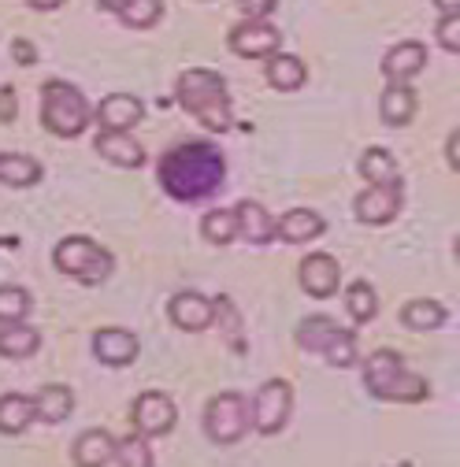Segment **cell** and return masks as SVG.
<instances>
[{
    "mask_svg": "<svg viewBox=\"0 0 460 467\" xmlns=\"http://www.w3.org/2000/svg\"><path fill=\"white\" fill-rule=\"evenodd\" d=\"M226 179V160L212 141H183L160 156V186L167 197L197 204L212 197Z\"/></svg>",
    "mask_w": 460,
    "mask_h": 467,
    "instance_id": "6da1fadb",
    "label": "cell"
},
{
    "mask_svg": "<svg viewBox=\"0 0 460 467\" xmlns=\"http://www.w3.org/2000/svg\"><path fill=\"white\" fill-rule=\"evenodd\" d=\"M179 104L197 115V123L204 130H226L230 127V93H226V82L223 75L208 71V67H193V71H183L179 75Z\"/></svg>",
    "mask_w": 460,
    "mask_h": 467,
    "instance_id": "7a4b0ae2",
    "label": "cell"
},
{
    "mask_svg": "<svg viewBox=\"0 0 460 467\" xmlns=\"http://www.w3.org/2000/svg\"><path fill=\"white\" fill-rule=\"evenodd\" d=\"M93 119V111L86 104V97L68 86V82H45L41 89V123L56 134V138H78Z\"/></svg>",
    "mask_w": 460,
    "mask_h": 467,
    "instance_id": "3957f363",
    "label": "cell"
},
{
    "mask_svg": "<svg viewBox=\"0 0 460 467\" xmlns=\"http://www.w3.org/2000/svg\"><path fill=\"white\" fill-rule=\"evenodd\" d=\"M52 264L60 267L64 275L86 282V285H97V282H104L111 275V253L100 249L89 238H64L52 253Z\"/></svg>",
    "mask_w": 460,
    "mask_h": 467,
    "instance_id": "277c9868",
    "label": "cell"
},
{
    "mask_svg": "<svg viewBox=\"0 0 460 467\" xmlns=\"http://www.w3.org/2000/svg\"><path fill=\"white\" fill-rule=\"evenodd\" d=\"M249 431V400L242 393H219L212 397L204 412V434L219 445H235Z\"/></svg>",
    "mask_w": 460,
    "mask_h": 467,
    "instance_id": "5b68a950",
    "label": "cell"
},
{
    "mask_svg": "<svg viewBox=\"0 0 460 467\" xmlns=\"http://www.w3.org/2000/svg\"><path fill=\"white\" fill-rule=\"evenodd\" d=\"M290 412H294V389H290V382L271 379V382H264L256 389L253 412H249V427H256L260 434H278L286 423H290Z\"/></svg>",
    "mask_w": 460,
    "mask_h": 467,
    "instance_id": "8992f818",
    "label": "cell"
},
{
    "mask_svg": "<svg viewBox=\"0 0 460 467\" xmlns=\"http://www.w3.org/2000/svg\"><path fill=\"white\" fill-rule=\"evenodd\" d=\"M226 45L235 48L238 56H246V60H260V56H275L282 48V34L267 19H260V23L246 19V23H238L235 30H230Z\"/></svg>",
    "mask_w": 460,
    "mask_h": 467,
    "instance_id": "52a82bcc",
    "label": "cell"
},
{
    "mask_svg": "<svg viewBox=\"0 0 460 467\" xmlns=\"http://www.w3.org/2000/svg\"><path fill=\"white\" fill-rule=\"evenodd\" d=\"M175 420H179L175 400H171L167 393L149 389V393H141V397L134 400V427H138V434H141V438L167 434L171 427H175Z\"/></svg>",
    "mask_w": 460,
    "mask_h": 467,
    "instance_id": "ba28073f",
    "label": "cell"
},
{
    "mask_svg": "<svg viewBox=\"0 0 460 467\" xmlns=\"http://www.w3.org/2000/svg\"><path fill=\"white\" fill-rule=\"evenodd\" d=\"M298 278H301V289H305L308 297L327 301V297H334V294H338L341 267H338V260H334L330 253H312V256H305V260H301Z\"/></svg>",
    "mask_w": 460,
    "mask_h": 467,
    "instance_id": "9c48e42d",
    "label": "cell"
},
{
    "mask_svg": "<svg viewBox=\"0 0 460 467\" xmlns=\"http://www.w3.org/2000/svg\"><path fill=\"white\" fill-rule=\"evenodd\" d=\"M93 353L108 368H127V364L138 360L141 341L131 330H123V327H104V330L93 334Z\"/></svg>",
    "mask_w": 460,
    "mask_h": 467,
    "instance_id": "30bf717a",
    "label": "cell"
},
{
    "mask_svg": "<svg viewBox=\"0 0 460 467\" xmlns=\"http://www.w3.org/2000/svg\"><path fill=\"white\" fill-rule=\"evenodd\" d=\"M401 197H405V190H401V186H368L353 201V212H357L361 223L382 226V223H390L401 212Z\"/></svg>",
    "mask_w": 460,
    "mask_h": 467,
    "instance_id": "8fae6325",
    "label": "cell"
},
{
    "mask_svg": "<svg viewBox=\"0 0 460 467\" xmlns=\"http://www.w3.org/2000/svg\"><path fill=\"white\" fill-rule=\"evenodd\" d=\"M427 67V48L420 41H401L382 56V75L390 78V86H409L413 75H420Z\"/></svg>",
    "mask_w": 460,
    "mask_h": 467,
    "instance_id": "7c38bea8",
    "label": "cell"
},
{
    "mask_svg": "<svg viewBox=\"0 0 460 467\" xmlns=\"http://www.w3.org/2000/svg\"><path fill=\"white\" fill-rule=\"evenodd\" d=\"M141 111H145V108H141L138 97H131V93H111V97H104V100L97 104L93 119L100 123V130H120V134H127L131 127H138Z\"/></svg>",
    "mask_w": 460,
    "mask_h": 467,
    "instance_id": "4fadbf2b",
    "label": "cell"
},
{
    "mask_svg": "<svg viewBox=\"0 0 460 467\" xmlns=\"http://www.w3.org/2000/svg\"><path fill=\"white\" fill-rule=\"evenodd\" d=\"M167 316L179 330H190V334H201L212 327V316H215V305L201 294H175L167 305Z\"/></svg>",
    "mask_w": 460,
    "mask_h": 467,
    "instance_id": "5bb4252c",
    "label": "cell"
},
{
    "mask_svg": "<svg viewBox=\"0 0 460 467\" xmlns=\"http://www.w3.org/2000/svg\"><path fill=\"white\" fill-rule=\"evenodd\" d=\"M401 371H405V360H401L393 348H379V353H371V360L364 364V382H368V393L386 400L393 382L401 379Z\"/></svg>",
    "mask_w": 460,
    "mask_h": 467,
    "instance_id": "9a60e30c",
    "label": "cell"
},
{
    "mask_svg": "<svg viewBox=\"0 0 460 467\" xmlns=\"http://www.w3.org/2000/svg\"><path fill=\"white\" fill-rule=\"evenodd\" d=\"M327 230L323 215L312 212V208H290L278 223H275V238L282 242H290V245H305L312 238H319V234Z\"/></svg>",
    "mask_w": 460,
    "mask_h": 467,
    "instance_id": "2e32d148",
    "label": "cell"
},
{
    "mask_svg": "<svg viewBox=\"0 0 460 467\" xmlns=\"http://www.w3.org/2000/svg\"><path fill=\"white\" fill-rule=\"evenodd\" d=\"M235 226H238V238H246L249 245H267L275 238V223L256 201H242L235 208Z\"/></svg>",
    "mask_w": 460,
    "mask_h": 467,
    "instance_id": "e0dca14e",
    "label": "cell"
},
{
    "mask_svg": "<svg viewBox=\"0 0 460 467\" xmlns=\"http://www.w3.org/2000/svg\"><path fill=\"white\" fill-rule=\"evenodd\" d=\"M97 152L104 160H111L115 167H141L145 163V149L131 134H120V130H100L97 134Z\"/></svg>",
    "mask_w": 460,
    "mask_h": 467,
    "instance_id": "ac0fdd59",
    "label": "cell"
},
{
    "mask_svg": "<svg viewBox=\"0 0 460 467\" xmlns=\"http://www.w3.org/2000/svg\"><path fill=\"white\" fill-rule=\"evenodd\" d=\"M34 420H45V423H64L71 416V408H75V393L68 386H41L34 397Z\"/></svg>",
    "mask_w": 460,
    "mask_h": 467,
    "instance_id": "d6986e66",
    "label": "cell"
},
{
    "mask_svg": "<svg viewBox=\"0 0 460 467\" xmlns=\"http://www.w3.org/2000/svg\"><path fill=\"white\" fill-rule=\"evenodd\" d=\"M305 78H308V71H305V64L298 60V56H290V52L267 56V86H271V89L294 93V89L305 86Z\"/></svg>",
    "mask_w": 460,
    "mask_h": 467,
    "instance_id": "ffe728a7",
    "label": "cell"
},
{
    "mask_svg": "<svg viewBox=\"0 0 460 467\" xmlns=\"http://www.w3.org/2000/svg\"><path fill=\"white\" fill-rule=\"evenodd\" d=\"M379 115L386 127H409L416 115V93L409 86H386L379 100Z\"/></svg>",
    "mask_w": 460,
    "mask_h": 467,
    "instance_id": "44dd1931",
    "label": "cell"
},
{
    "mask_svg": "<svg viewBox=\"0 0 460 467\" xmlns=\"http://www.w3.org/2000/svg\"><path fill=\"white\" fill-rule=\"evenodd\" d=\"M41 163L34 156H23V152H0V182L5 186H16V190H26V186H37L41 182Z\"/></svg>",
    "mask_w": 460,
    "mask_h": 467,
    "instance_id": "7402d4cb",
    "label": "cell"
},
{
    "mask_svg": "<svg viewBox=\"0 0 460 467\" xmlns=\"http://www.w3.org/2000/svg\"><path fill=\"white\" fill-rule=\"evenodd\" d=\"M71 456H75L78 467H104L115 456V438L108 431H86L75 441V452Z\"/></svg>",
    "mask_w": 460,
    "mask_h": 467,
    "instance_id": "603a6c76",
    "label": "cell"
},
{
    "mask_svg": "<svg viewBox=\"0 0 460 467\" xmlns=\"http://www.w3.org/2000/svg\"><path fill=\"white\" fill-rule=\"evenodd\" d=\"M41 334L26 323H12V327H0V357H12V360H26L37 353Z\"/></svg>",
    "mask_w": 460,
    "mask_h": 467,
    "instance_id": "cb8c5ba5",
    "label": "cell"
},
{
    "mask_svg": "<svg viewBox=\"0 0 460 467\" xmlns=\"http://www.w3.org/2000/svg\"><path fill=\"white\" fill-rule=\"evenodd\" d=\"M34 423V400L23 393L0 397V434H23Z\"/></svg>",
    "mask_w": 460,
    "mask_h": 467,
    "instance_id": "d4e9b609",
    "label": "cell"
},
{
    "mask_svg": "<svg viewBox=\"0 0 460 467\" xmlns=\"http://www.w3.org/2000/svg\"><path fill=\"white\" fill-rule=\"evenodd\" d=\"M361 174L368 179V186H401L397 160L386 149H368L361 156Z\"/></svg>",
    "mask_w": 460,
    "mask_h": 467,
    "instance_id": "484cf974",
    "label": "cell"
},
{
    "mask_svg": "<svg viewBox=\"0 0 460 467\" xmlns=\"http://www.w3.org/2000/svg\"><path fill=\"white\" fill-rule=\"evenodd\" d=\"M338 330H341V327H338L334 319L312 316V319H305V323L298 327V345L305 348V353H327V345L334 341Z\"/></svg>",
    "mask_w": 460,
    "mask_h": 467,
    "instance_id": "4316f807",
    "label": "cell"
},
{
    "mask_svg": "<svg viewBox=\"0 0 460 467\" xmlns=\"http://www.w3.org/2000/svg\"><path fill=\"white\" fill-rule=\"evenodd\" d=\"M401 323H405L409 330H438L445 323V308L438 301L420 297V301H409L405 308H401Z\"/></svg>",
    "mask_w": 460,
    "mask_h": 467,
    "instance_id": "83f0119b",
    "label": "cell"
},
{
    "mask_svg": "<svg viewBox=\"0 0 460 467\" xmlns=\"http://www.w3.org/2000/svg\"><path fill=\"white\" fill-rule=\"evenodd\" d=\"M345 308H350V316L357 323H371L375 312H379V294L368 282H353L350 289H345Z\"/></svg>",
    "mask_w": 460,
    "mask_h": 467,
    "instance_id": "f1b7e54d",
    "label": "cell"
},
{
    "mask_svg": "<svg viewBox=\"0 0 460 467\" xmlns=\"http://www.w3.org/2000/svg\"><path fill=\"white\" fill-rule=\"evenodd\" d=\"M201 234L212 242V245H230L238 238V226H235V212H226V208H215L201 219Z\"/></svg>",
    "mask_w": 460,
    "mask_h": 467,
    "instance_id": "f546056e",
    "label": "cell"
},
{
    "mask_svg": "<svg viewBox=\"0 0 460 467\" xmlns=\"http://www.w3.org/2000/svg\"><path fill=\"white\" fill-rule=\"evenodd\" d=\"M30 312V294L23 285H0V327L23 323Z\"/></svg>",
    "mask_w": 460,
    "mask_h": 467,
    "instance_id": "4dcf8cb0",
    "label": "cell"
},
{
    "mask_svg": "<svg viewBox=\"0 0 460 467\" xmlns=\"http://www.w3.org/2000/svg\"><path fill=\"white\" fill-rule=\"evenodd\" d=\"M323 357H327L330 368H341V371H345V368H353V364L361 360V353H357V334H353V330H338L334 341L327 345V353H323Z\"/></svg>",
    "mask_w": 460,
    "mask_h": 467,
    "instance_id": "1f68e13d",
    "label": "cell"
},
{
    "mask_svg": "<svg viewBox=\"0 0 460 467\" xmlns=\"http://www.w3.org/2000/svg\"><path fill=\"white\" fill-rule=\"evenodd\" d=\"M111 460H120V467H152V449L141 434H131L127 441L115 445V456Z\"/></svg>",
    "mask_w": 460,
    "mask_h": 467,
    "instance_id": "d6a6232c",
    "label": "cell"
},
{
    "mask_svg": "<svg viewBox=\"0 0 460 467\" xmlns=\"http://www.w3.org/2000/svg\"><path fill=\"white\" fill-rule=\"evenodd\" d=\"M160 16H163L160 0H127L123 12H120V19H123L127 26H152Z\"/></svg>",
    "mask_w": 460,
    "mask_h": 467,
    "instance_id": "836d02e7",
    "label": "cell"
},
{
    "mask_svg": "<svg viewBox=\"0 0 460 467\" xmlns=\"http://www.w3.org/2000/svg\"><path fill=\"white\" fill-rule=\"evenodd\" d=\"M434 37L445 52H460V16H442L434 26Z\"/></svg>",
    "mask_w": 460,
    "mask_h": 467,
    "instance_id": "e575fe53",
    "label": "cell"
},
{
    "mask_svg": "<svg viewBox=\"0 0 460 467\" xmlns=\"http://www.w3.org/2000/svg\"><path fill=\"white\" fill-rule=\"evenodd\" d=\"M275 8H278V0H238V12H242L246 19H253V23L267 19Z\"/></svg>",
    "mask_w": 460,
    "mask_h": 467,
    "instance_id": "d590c367",
    "label": "cell"
},
{
    "mask_svg": "<svg viewBox=\"0 0 460 467\" xmlns=\"http://www.w3.org/2000/svg\"><path fill=\"white\" fill-rule=\"evenodd\" d=\"M16 108H19L16 89L12 86H0V123H12L16 119Z\"/></svg>",
    "mask_w": 460,
    "mask_h": 467,
    "instance_id": "8d00e7d4",
    "label": "cell"
},
{
    "mask_svg": "<svg viewBox=\"0 0 460 467\" xmlns=\"http://www.w3.org/2000/svg\"><path fill=\"white\" fill-rule=\"evenodd\" d=\"M445 156H449V167L460 171V130L449 134V141H445Z\"/></svg>",
    "mask_w": 460,
    "mask_h": 467,
    "instance_id": "74e56055",
    "label": "cell"
},
{
    "mask_svg": "<svg viewBox=\"0 0 460 467\" xmlns=\"http://www.w3.org/2000/svg\"><path fill=\"white\" fill-rule=\"evenodd\" d=\"M12 52H16V60H19V64H26V67L34 64V45H30V41H23V37L12 41Z\"/></svg>",
    "mask_w": 460,
    "mask_h": 467,
    "instance_id": "f35d334b",
    "label": "cell"
},
{
    "mask_svg": "<svg viewBox=\"0 0 460 467\" xmlns=\"http://www.w3.org/2000/svg\"><path fill=\"white\" fill-rule=\"evenodd\" d=\"M26 5H30V8H37V12H56V8L64 5V0H26Z\"/></svg>",
    "mask_w": 460,
    "mask_h": 467,
    "instance_id": "ab89813d",
    "label": "cell"
},
{
    "mask_svg": "<svg viewBox=\"0 0 460 467\" xmlns=\"http://www.w3.org/2000/svg\"><path fill=\"white\" fill-rule=\"evenodd\" d=\"M442 16H460V0H434Z\"/></svg>",
    "mask_w": 460,
    "mask_h": 467,
    "instance_id": "60d3db41",
    "label": "cell"
},
{
    "mask_svg": "<svg viewBox=\"0 0 460 467\" xmlns=\"http://www.w3.org/2000/svg\"><path fill=\"white\" fill-rule=\"evenodd\" d=\"M123 5H127V0H100V8H104V12H115V16L123 12Z\"/></svg>",
    "mask_w": 460,
    "mask_h": 467,
    "instance_id": "b9f144b4",
    "label": "cell"
}]
</instances>
